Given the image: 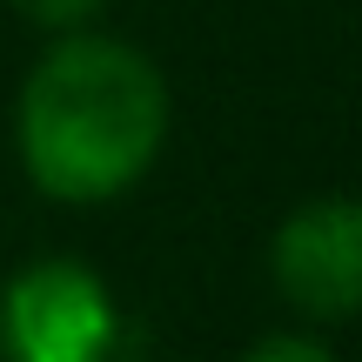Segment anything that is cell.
<instances>
[{"label":"cell","instance_id":"obj_1","mask_svg":"<svg viewBox=\"0 0 362 362\" xmlns=\"http://www.w3.org/2000/svg\"><path fill=\"white\" fill-rule=\"evenodd\" d=\"M168 134L155 61L107 34H61L21 88V161L54 202H107L134 188Z\"/></svg>","mask_w":362,"mask_h":362},{"label":"cell","instance_id":"obj_2","mask_svg":"<svg viewBox=\"0 0 362 362\" xmlns=\"http://www.w3.org/2000/svg\"><path fill=\"white\" fill-rule=\"evenodd\" d=\"M121 342L115 296L88 262H34L0 288V356L7 362H107Z\"/></svg>","mask_w":362,"mask_h":362},{"label":"cell","instance_id":"obj_3","mask_svg":"<svg viewBox=\"0 0 362 362\" xmlns=\"http://www.w3.org/2000/svg\"><path fill=\"white\" fill-rule=\"evenodd\" d=\"M275 288L315 322H349L362 315V202L322 194L302 202L269 242Z\"/></svg>","mask_w":362,"mask_h":362},{"label":"cell","instance_id":"obj_4","mask_svg":"<svg viewBox=\"0 0 362 362\" xmlns=\"http://www.w3.org/2000/svg\"><path fill=\"white\" fill-rule=\"evenodd\" d=\"M13 7H21V13H27L34 27H54V34H74V27L88 21V13L101 7V0H13Z\"/></svg>","mask_w":362,"mask_h":362},{"label":"cell","instance_id":"obj_5","mask_svg":"<svg viewBox=\"0 0 362 362\" xmlns=\"http://www.w3.org/2000/svg\"><path fill=\"white\" fill-rule=\"evenodd\" d=\"M248 362H336V356L315 336H262L255 349H248Z\"/></svg>","mask_w":362,"mask_h":362}]
</instances>
